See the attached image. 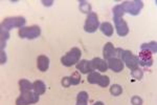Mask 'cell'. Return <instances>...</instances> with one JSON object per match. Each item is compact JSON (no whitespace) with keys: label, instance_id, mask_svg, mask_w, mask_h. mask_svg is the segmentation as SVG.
<instances>
[{"label":"cell","instance_id":"obj_1","mask_svg":"<svg viewBox=\"0 0 157 105\" xmlns=\"http://www.w3.org/2000/svg\"><path fill=\"white\" fill-rule=\"evenodd\" d=\"M82 52L78 47H72L69 52H67L61 58V63L64 66L70 67L72 65H77V63L80 61Z\"/></svg>","mask_w":157,"mask_h":105},{"label":"cell","instance_id":"obj_2","mask_svg":"<svg viewBox=\"0 0 157 105\" xmlns=\"http://www.w3.org/2000/svg\"><path fill=\"white\" fill-rule=\"evenodd\" d=\"M18 35L22 39L33 40L36 39L41 35V29L39 25H32V26H23L18 30Z\"/></svg>","mask_w":157,"mask_h":105},{"label":"cell","instance_id":"obj_3","mask_svg":"<svg viewBox=\"0 0 157 105\" xmlns=\"http://www.w3.org/2000/svg\"><path fill=\"white\" fill-rule=\"evenodd\" d=\"M26 20H25L24 17L22 16H16V17H9L6 18L3 21L1 22V29L10 30L14 27H23V25L25 24Z\"/></svg>","mask_w":157,"mask_h":105},{"label":"cell","instance_id":"obj_4","mask_svg":"<svg viewBox=\"0 0 157 105\" xmlns=\"http://www.w3.org/2000/svg\"><path fill=\"white\" fill-rule=\"evenodd\" d=\"M121 9L125 13H129L130 15L136 16L139 14L140 10L144 7V2L139 0H133V1H125L121 4Z\"/></svg>","mask_w":157,"mask_h":105},{"label":"cell","instance_id":"obj_5","mask_svg":"<svg viewBox=\"0 0 157 105\" xmlns=\"http://www.w3.org/2000/svg\"><path fill=\"white\" fill-rule=\"evenodd\" d=\"M121 60L123 61L124 63H126L128 68H130L131 71L135 70V68L138 67V59L135 55H133V53L131 50H124L123 54L121 56Z\"/></svg>","mask_w":157,"mask_h":105},{"label":"cell","instance_id":"obj_6","mask_svg":"<svg viewBox=\"0 0 157 105\" xmlns=\"http://www.w3.org/2000/svg\"><path fill=\"white\" fill-rule=\"evenodd\" d=\"M39 102V95L33 91L21 93V95L16 100V105H29Z\"/></svg>","mask_w":157,"mask_h":105},{"label":"cell","instance_id":"obj_7","mask_svg":"<svg viewBox=\"0 0 157 105\" xmlns=\"http://www.w3.org/2000/svg\"><path fill=\"white\" fill-rule=\"evenodd\" d=\"M98 26H100V21H98V17L97 13L90 12L87 15V18H86L84 30L87 33H94L98 30Z\"/></svg>","mask_w":157,"mask_h":105},{"label":"cell","instance_id":"obj_8","mask_svg":"<svg viewBox=\"0 0 157 105\" xmlns=\"http://www.w3.org/2000/svg\"><path fill=\"white\" fill-rule=\"evenodd\" d=\"M113 21H114L117 35L120 37H125L129 34V26L127 22L123 19V17H113Z\"/></svg>","mask_w":157,"mask_h":105},{"label":"cell","instance_id":"obj_9","mask_svg":"<svg viewBox=\"0 0 157 105\" xmlns=\"http://www.w3.org/2000/svg\"><path fill=\"white\" fill-rule=\"evenodd\" d=\"M138 64L143 66H151L153 64V57H152V53L146 50H141L140 53L138 54Z\"/></svg>","mask_w":157,"mask_h":105},{"label":"cell","instance_id":"obj_10","mask_svg":"<svg viewBox=\"0 0 157 105\" xmlns=\"http://www.w3.org/2000/svg\"><path fill=\"white\" fill-rule=\"evenodd\" d=\"M107 64H108V68H110V70L112 71H114V73H121V71L124 70V62L121 59H118L116 57L109 59Z\"/></svg>","mask_w":157,"mask_h":105},{"label":"cell","instance_id":"obj_11","mask_svg":"<svg viewBox=\"0 0 157 105\" xmlns=\"http://www.w3.org/2000/svg\"><path fill=\"white\" fill-rule=\"evenodd\" d=\"M77 70L81 71L82 74H90L91 71H93V66L91 61L89 60H81L77 63Z\"/></svg>","mask_w":157,"mask_h":105},{"label":"cell","instance_id":"obj_12","mask_svg":"<svg viewBox=\"0 0 157 105\" xmlns=\"http://www.w3.org/2000/svg\"><path fill=\"white\" fill-rule=\"evenodd\" d=\"M91 63H92V66H93V70H98L100 71H106L108 70V64L105 60L103 59L98 58V57H95L91 60Z\"/></svg>","mask_w":157,"mask_h":105},{"label":"cell","instance_id":"obj_13","mask_svg":"<svg viewBox=\"0 0 157 105\" xmlns=\"http://www.w3.org/2000/svg\"><path fill=\"white\" fill-rule=\"evenodd\" d=\"M37 66L40 71H46L49 67V59L45 55H40L37 58Z\"/></svg>","mask_w":157,"mask_h":105},{"label":"cell","instance_id":"obj_14","mask_svg":"<svg viewBox=\"0 0 157 105\" xmlns=\"http://www.w3.org/2000/svg\"><path fill=\"white\" fill-rule=\"evenodd\" d=\"M103 55H104V58L107 59V60H109V59H111V58H114L116 56L115 47L111 42H107L105 44V46L103 48Z\"/></svg>","mask_w":157,"mask_h":105},{"label":"cell","instance_id":"obj_15","mask_svg":"<svg viewBox=\"0 0 157 105\" xmlns=\"http://www.w3.org/2000/svg\"><path fill=\"white\" fill-rule=\"evenodd\" d=\"M33 91H34L37 95H39V96L45 94V91H46L45 83L41 80H36L34 83H33Z\"/></svg>","mask_w":157,"mask_h":105},{"label":"cell","instance_id":"obj_16","mask_svg":"<svg viewBox=\"0 0 157 105\" xmlns=\"http://www.w3.org/2000/svg\"><path fill=\"white\" fill-rule=\"evenodd\" d=\"M101 32L107 37H111L114 33V29H113L112 24L110 22H104V23L101 24Z\"/></svg>","mask_w":157,"mask_h":105},{"label":"cell","instance_id":"obj_17","mask_svg":"<svg viewBox=\"0 0 157 105\" xmlns=\"http://www.w3.org/2000/svg\"><path fill=\"white\" fill-rule=\"evenodd\" d=\"M19 89L21 93H26V91H33V83H30L26 79H21L19 80Z\"/></svg>","mask_w":157,"mask_h":105},{"label":"cell","instance_id":"obj_18","mask_svg":"<svg viewBox=\"0 0 157 105\" xmlns=\"http://www.w3.org/2000/svg\"><path fill=\"white\" fill-rule=\"evenodd\" d=\"M9 38H10L9 30L1 29V30H0V47H1V50H4L6 44V41Z\"/></svg>","mask_w":157,"mask_h":105},{"label":"cell","instance_id":"obj_19","mask_svg":"<svg viewBox=\"0 0 157 105\" xmlns=\"http://www.w3.org/2000/svg\"><path fill=\"white\" fill-rule=\"evenodd\" d=\"M101 77H102V75H101L98 71H91L90 74H88V77H87V81L89 82L90 84H98V81H100Z\"/></svg>","mask_w":157,"mask_h":105},{"label":"cell","instance_id":"obj_20","mask_svg":"<svg viewBox=\"0 0 157 105\" xmlns=\"http://www.w3.org/2000/svg\"><path fill=\"white\" fill-rule=\"evenodd\" d=\"M140 48L141 50H149L150 53L155 54L157 52V43L155 41H151V42H149V43H144V44H141Z\"/></svg>","mask_w":157,"mask_h":105},{"label":"cell","instance_id":"obj_21","mask_svg":"<svg viewBox=\"0 0 157 105\" xmlns=\"http://www.w3.org/2000/svg\"><path fill=\"white\" fill-rule=\"evenodd\" d=\"M78 7H80V11L84 14H89L91 12V6L89 4V2L87 1H83V0H80L78 1Z\"/></svg>","mask_w":157,"mask_h":105},{"label":"cell","instance_id":"obj_22","mask_svg":"<svg viewBox=\"0 0 157 105\" xmlns=\"http://www.w3.org/2000/svg\"><path fill=\"white\" fill-rule=\"evenodd\" d=\"M121 93H123V87H121V85H118V84H113L110 87V94L112 95V96L117 97V96H120V95H121Z\"/></svg>","mask_w":157,"mask_h":105},{"label":"cell","instance_id":"obj_23","mask_svg":"<svg viewBox=\"0 0 157 105\" xmlns=\"http://www.w3.org/2000/svg\"><path fill=\"white\" fill-rule=\"evenodd\" d=\"M69 80H70V84H71V85H78L81 82V76H80V74H78V71H75V73L69 77Z\"/></svg>","mask_w":157,"mask_h":105},{"label":"cell","instance_id":"obj_24","mask_svg":"<svg viewBox=\"0 0 157 105\" xmlns=\"http://www.w3.org/2000/svg\"><path fill=\"white\" fill-rule=\"evenodd\" d=\"M98 84L101 86V87H107L109 84H110V79H109L108 76L102 75V77H101V79H100V81H98Z\"/></svg>","mask_w":157,"mask_h":105},{"label":"cell","instance_id":"obj_25","mask_svg":"<svg viewBox=\"0 0 157 105\" xmlns=\"http://www.w3.org/2000/svg\"><path fill=\"white\" fill-rule=\"evenodd\" d=\"M112 12H113V17H123L124 14H125V12L121 9V4H117V6H115L113 7Z\"/></svg>","mask_w":157,"mask_h":105},{"label":"cell","instance_id":"obj_26","mask_svg":"<svg viewBox=\"0 0 157 105\" xmlns=\"http://www.w3.org/2000/svg\"><path fill=\"white\" fill-rule=\"evenodd\" d=\"M131 76L133 77L134 79H136V80H140L141 78H143L144 76V73L141 70H139V68H135V70H133L131 71Z\"/></svg>","mask_w":157,"mask_h":105},{"label":"cell","instance_id":"obj_27","mask_svg":"<svg viewBox=\"0 0 157 105\" xmlns=\"http://www.w3.org/2000/svg\"><path fill=\"white\" fill-rule=\"evenodd\" d=\"M77 102H88V94L86 91H80L77 96Z\"/></svg>","mask_w":157,"mask_h":105},{"label":"cell","instance_id":"obj_28","mask_svg":"<svg viewBox=\"0 0 157 105\" xmlns=\"http://www.w3.org/2000/svg\"><path fill=\"white\" fill-rule=\"evenodd\" d=\"M131 103L132 105H143V99L138 96H134L131 99Z\"/></svg>","mask_w":157,"mask_h":105},{"label":"cell","instance_id":"obj_29","mask_svg":"<svg viewBox=\"0 0 157 105\" xmlns=\"http://www.w3.org/2000/svg\"><path fill=\"white\" fill-rule=\"evenodd\" d=\"M6 53H4V50H1L0 52V64H6Z\"/></svg>","mask_w":157,"mask_h":105},{"label":"cell","instance_id":"obj_30","mask_svg":"<svg viewBox=\"0 0 157 105\" xmlns=\"http://www.w3.org/2000/svg\"><path fill=\"white\" fill-rule=\"evenodd\" d=\"M62 85L64 87H69L71 84H70V80H69V77H64L62 80Z\"/></svg>","mask_w":157,"mask_h":105},{"label":"cell","instance_id":"obj_31","mask_svg":"<svg viewBox=\"0 0 157 105\" xmlns=\"http://www.w3.org/2000/svg\"><path fill=\"white\" fill-rule=\"evenodd\" d=\"M42 3L44 4L45 6H50L52 4H54V1H52V0H49V1H47V0H43Z\"/></svg>","mask_w":157,"mask_h":105},{"label":"cell","instance_id":"obj_32","mask_svg":"<svg viewBox=\"0 0 157 105\" xmlns=\"http://www.w3.org/2000/svg\"><path fill=\"white\" fill-rule=\"evenodd\" d=\"M77 105H87V102H77Z\"/></svg>","mask_w":157,"mask_h":105},{"label":"cell","instance_id":"obj_33","mask_svg":"<svg viewBox=\"0 0 157 105\" xmlns=\"http://www.w3.org/2000/svg\"><path fill=\"white\" fill-rule=\"evenodd\" d=\"M92 105H104L103 102H101V101H98V102H95L94 104H92Z\"/></svg>","mask_w":157,"mask_h":105}]
</instances>
